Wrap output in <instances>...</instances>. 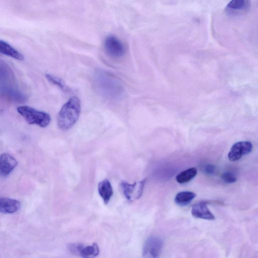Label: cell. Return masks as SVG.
I'll use <instances>...</instances> for the list:
<instances>
[{"label":"cell","instance_id":"6da1fadb","mask_svg":"<svg viewBox=\"0 0 258 258\" xmlns=\"http://www.w3.org/2000/svg\"><path fill=\"white\" fill-rule=\"evenodd\" d=\"M81 112V102L76 96L72 97L62 106L58 113V127L64 131L71 128L77 121Z\"/></svg>","mask_w":258,"mask_h":258},{"label":"cell","instance_id":"7a4b0ae2","mask_svg":"<svg viewBox=\"0 0 258 258\" xmlns=\"http://www.w3.org/2000/svg\"><path fill=\"white\" fill-rule=\"evenodd\" d=\"M95 83L99 92L109 99L118 98L123 92L122 86L114 76L104 71H99L95 75Z\"/></svg>","mask_w":258,"mask_h":258},{"label":"cell","instance_id":"3957f363","mask_svg":"<svg viewBox=\"0 0 258 258\" xmlns=\"http://www.w3.org/2000/svg\"><path fill=\"white\" fill-rule=\"evenodd\" d=\"M17 110L30 124H35L41 127H45L51 121V117L48 113L28 106H19Z\"/></svg>","mask_w":258,"mask_h":258},{"label":"cell","instance_id":"277c9868","mask_svg":"<svg viewBox=\"0 0 258 258\" xmlns=\"http://www.w3.org/2000/svg\"><path fill=\"white\" fill-rule=\"evenodd\" d=\"M103 45L106 53L111 57L120 58L125 53L126 49L124 44L115 36L111 35L107 36Z\"/></svg>","mask_w":258,"mask_h":258},{"label":"cell","instance_id":"5b68a950","mask_svg":"<svg viewBox=\"0 0 258 258\" xmlns=\"http://www.w3.org/2000/svg\"><path fill=\"white\" fill-rule=\"evenodd\" d=\"M163 245V241L159 237L152 236L145 242L143 248V256L145 257L156 258L159 256Z\"/></svg>","mask_w":258,"mask_h":258},{"label":"cell","instance_id":"8992f818","mask_svg":"<svg viewBox=\"0 0 258 258\" xmlns=\"http://www.w3.org/2000/svg\"><path fill=\"white\" fill-rule=\"evenodd\" d=\"M68 249L71 253L83 257H95L99 253V248L96 243L89 245L79 243H71L68 245Z\"/></svg>","mask_w":258,"mask_h":258},{"label":"cell","instance_id":"52a82bcc","mask_svg":"<svg viewBox=\"0 0 258 258\" xmlns=\"http://www.w3.org/2000/svg\"><path fill=\"white\" fill-rule=\"evenodd\" d=\"M146 178L141 181L130 184L122 181L121 183L123 194L126 198L130 202L139 199L142 195Z\"/></svg>","mask_w":258,"mask_h":258},{"label":"cell","instance_id":"ba28073f","mask_svg":"<svg viewBox=\"0 0 258 258\" xmlns=\"http://www.w3.org/2000/svg\"><path fill=\"white\" fill-rule=\"evenodd\" d=\"M252 145L249 141H240L235 143L231 148L228 154L230 161H236L243 156L251 152Z\"/></svg>","mask_w":258,"mask_h":258},{"label":"cell","instance_id":"9c48e42d","mask_svg":"<svg viewBox=\"0 0 258 258\" xmlns=\"http://www.w3.org/2000/svg\"><path fill=\"white\" fill-rule=\"evenodd\" d=\"M17 160L9 153L0 155V176L8 175L17 165Z\"/></svg>","mask_w":258,"mask_h":258},{"label":"cell","instance_id":"30bf717a","mask_svg":"<svg viewBox=\"0 0 258 258\" xmlns=\"http://www.w3.org/2000/svg\"><path fill=\"white\" fill-rule=\"evenodd\" d=\"M192 215L200 219L208 220H213L215 216L209 210L207 204L204 202H201L194 205L191 208Z\"/></svg>","mask_w":258,"mask_h":258},{"label":"cell","instance_id":"8fae6325","mask_svg":"<svg viewBox=\"0 0 258 258\" xmlns=\"http://www.w3.org/2000/svg\"><path fill=\"white\" fill-rule=\"evenodd\" d=\"M20 207V203L17 200L9 198L0 197V212L12 214L17 212Z\"/></svg>","mask_w":258,"mask_h":258},{"label":"cell","instance_id":"7c38bea8","mask_svg":"<svg viewBox=\"0 0 258 258\" xmlns=\"http://www.w3.org/2000/svg\"><path fill=\"white\" fill-rule=\"evenodd\" d=\"M98 192L105 204H108L113 195L111 184L108 179H104L98 184Z\"/></svg>","mask_w":258,"mask_h":258},{"label":"cell","instance_id":"4fadbf2b","mask_svg":"<svg viewBox=\"0 0 258 258\" xmlns=\"http://www.w3.org/2000/svg\"><path fill=\"white\" fill-rule=\"evenodd\" d=\"M0 53L19 60L24 59L22 53L5 41L0 40Z\"/></svg>","mask_w":258,"mask_h":258},{"label":"cell","instance_id":"5bb4252c","mask_svg":"<svg viewBox=\"0 0 258 258\" xmlns=\"http://www.w3.org/2000/svg\"><path fill=\"white\" fill-rule=\"evenodd\" d=\"M196 197V194L192 191H183L178 192L174 198L175 203L180 206L188 205Z\"/></svg>","mask_w":258,"mask_h":258},{"label":"cell","instance_id":"9a60e30c","mask_svg":"<svg viewBox=\"0 0 258 258\" xmlns=\"http://www.w3.org/2000/svg\"><path fill=\"white\" fill-rule=\"evenodd\" d=\"M197 174V168L195 167H191L178 174L176 176V180L179 183H185L191 180Z\"/></svg>","mask_w":258,"mask_h":258},{"label":"cell","instance_id":"2e32d148","mask_svg":"<svg viewBox=\"0 0 258 258\" xmlns=\"http://www.w3.org/2000/svg\"><path fill=\"white\" fill-rule=\"evenodd\" d=\"M246 5V0H231L227 5V11L236 12L244 9Z\"/></svg>","mask_w":258,"mask_h":258},{"label":"cell","instance_id":"e0dca14e","mask_svg":"<svg viewBox=\"0 0 258 258\" xmlns=\"http://www.w3.org/2000/svg\"><path fill=\"white\" fill-rule=\"evenodd\" d=\"M45 77L49 82L57 86L62 91L68 90V88L62 79L48 74L45 75Z\"/></svg>","mask_w":258,"mask_h":258},{"label":"cell","instance_id":"ac0fdd59","mask_svg":"<svg viewBox=\"0 0 258 258\" xmlns=\"http://www.w3.org/2000/svg\"><path fill=\"white\" fill-rule=\"evenodd\" d=\"M221 177L222 180L227 183H233L237 180L235 175L230 172L223 173Z\"/></svg>","mask_w":258,"mask_h":258},{"label":"cell","instance_id":"d6986e66","mask_svg":"<svg viewBox=\"0 0 258 258\" xmlns=\"http://www.w3.org/2000/svg\"><path fill=\"white\" fill-rule=\"evenodd\" d=\"M216 167L212 164H206L203 168V172L208 175H212L215 173Z\"/></svg>","mask_w":258,"mask_h":258}]
</instances>
